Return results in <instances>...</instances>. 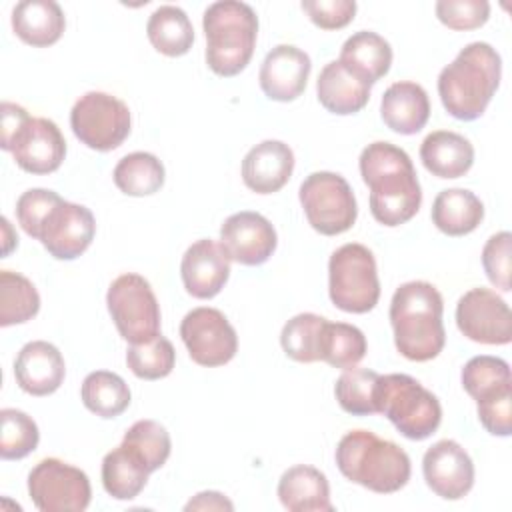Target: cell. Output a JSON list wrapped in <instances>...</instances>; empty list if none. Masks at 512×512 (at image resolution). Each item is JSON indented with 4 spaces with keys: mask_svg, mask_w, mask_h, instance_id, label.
<instances>
[{
    "mask_svg": "<svg viewBox=\"0 0 512 512\" xmlns=\"http://www.w3.org/2000/svg\"><path fill=\"white\" fill-rule=\"evenodd\" d=\"M360 176L370 188V212L376 222L394 228L420 210V182L402 148L382 140L368 144L360 154Z\"/></svg>",
    "mask_w": 512,
    "mask_h": 512,
    "instance_id": "1",
    "label": "cell"
},
{
    "mask_svg": "<svg viewBox=\"0 0 512 512\" xmlns=\"http://www.w3.org/2000/svg\"><path fill=\"white\" fill-rule=\"evenodd\" d=\"M442 312L444 300L434 284L412 280L398 286L390 302L396 350L414 362L436 358L446 342Z\"/></svg>",
    "mask_w": 512,
    "mask_h": 512,
    "instance_id": "2",
    "label": "cell"
},
{
    "mask_svg": "<svg viewBox=\"0 0 512 512\" xmlns=\"http://www.w3.org/2000/svg\"><path fill=\"white\" fill-rule=\"evenodd\" d=\"M500 76V54L488 42L464 46L438 76L442 106L464 122L480 118L500 86Z\"/></svg>",
    "mask_w": 512,
    "mask_h": 512,
    "instance_id": "3",
    "label": "cell"
},
{
    "mask_svg": "<svg viewBox=\"0 0 512 512\" xmlns=\"http://www.w3.org/2000/svg\"><path fill=\"white\" fill-rule=\"evenodd\" d=\"M336 466L344 478L378 494L398 492L410 480L408 454L370 430H352L340 438Z\"/></svg>",
    "mask_w": 512,
    "mask_h": 512,
    "instance_id": "4",
    "label": "cell"
},
{
    "mask_svg": "<svg viewBox=\"0 0 512 512\" xmlns=\"http://www.w3.org/2000/svg\"><path fill=\"white\" fill-rule=\"evenodd\" d=\"M202 28L206 36V64L224 78L240 74L256 46L258 16L238 0L214 2L204 10Z\"/></svg>",
    "mask_w": 512,
    "mask_h": 512,
    "instance_id": "5",
    "label": "cell"
},
{
    "mask_svg": "<svg viewBox=\"0 0 512 512\" xmlns=\"http://www.w3.org/2000/svg\"><path fill=\"white\" fill-rule=\"evenodd\" d=\"M376 410L410 440H426L442 422L438 398L408 374H386L378 378Z\"/></svg>",
    "mask_w": 512,
    "mask_h": 512,
    "instance_id": "6",
    "label": "cell"
},
{
    "mask_svg": "<svg viewBox=\"0 0 512 512\" xmlns=\"http://www.w3.org/2000/svg\"><path fill=\"white\" fill-rule=\"evenodd\" d=\"M328 292L332 304L344 312H370L380 298L374 254L356 242L336 248L328 262Z\"/></svg>",
    "mask_w": 512,
    "mask_h": 512,
    "instance_id": "7",
    "label": "cell"
},
{
    "mask_svg": "<svg viewBox=\"0 0 512 512\" xmlns=\"http://www.w3.org/2000/svg\"><path fill=\"white\" fill-rule=\"evenodd\" d=\"M298 196L308 224L324 236L342 234L356 222L354 192L336 172H312L300 184Z\"/></svg>",
    "mask_w": 512,
    "mask_h": 512,
    "instance_id": "8",
    "label": "cell"
},
{
    "mask_svg": "<svg viewBox=\"0 0 512 512\" xmlns=\"http://www.w3.org/2000/svg\"><path fill=\"white\" fill-rule=\"evenodd\" d=\"M106 304L126 342L140 344L160 334V306L144 276L134 272L118 276L106 292Z\"/></svg>",
    "mask_w": 512,
    "mask_h": 512,
    "instance_id": "9",
    "label": "cell"
},
{
    "mask_svg": "<svg viewBox=\"0 0 512 512\" xmlns=\"http://www.w3.org/2000/svg\"><path fill=\"white\" fill-rule=\"evenodd\" d=\"M128 106L106 92H86L70 112L74 136L88 148L108 152L118 148L130 134Z\"/></svg>",
    "mask_w": 512,
    "mask_h": 512,
    "instance_id": "10",
    "label": "cell"
},
{
    "mask_svg": "<svg viewBox=\"0 0 512 512\" xmlns=\"http://www.w3.org/2000/svg\"><path fill=\"white\" fill-rule=\"evenodd\" d=\"M28 494L42 512H82L90 504L92 488L80 468L44 458L28 474Z\"/></svg>",
    "mask_w": 512,
    "mask_h": 512,
    "instance_id": "11",
    "label": "cell"
},
{
    "mask_svg": "<svg viewBox=\"0 0 512 512\" xmlns=\"http://www.w3.org/2000/svg\"><path fill=\"white\" fill-rule=\"evenodd\" d=\"M180 338L190 358L206 368L228 364L238 350V336L228 318L208 306L194 308L182 318Z\"/></svg>",
    "mask_w": 512,
    "mask_h": 512,
    "instance_id": "12",
    "label": "cell"
},
{
    "mask_svg": "<svg viewBox=\"0 0 512 512\" xmlns=\"http://www.w3.org/2000/svg\"><path fill=\"white\" fill-rule=\"evenodd\" d=\"M458 330L472 342L502 346L512 340V312L490 288H472L456 304Z\"/></svg>",
    "mask_w": 512,
    "mask_h": 512,
    "instance_id": "13",
    "label": "cell"
},
{
    "mask_svg": "<svg viewBox=\"0 0 512 512\" xmlns=\"http://www.w3.org/2000/svg\"><path fill=\"white\" fill-rule=\"evenodd\" d=\"M96 234L94 214L68 200H60L42 220L36 240L56 260H74L86 252Z\"/></svg>",
    "mask_w": 512,
    "mask_h": 512,
    "instance_id": "14",
    "label": "cell"
},
{
    "mask_svg": "<svg viewBox=\"0 0 512 512\" xmlns=\"http://www.w3.org/2000/svg\"><path fill=\"white\" fill-rule=\"evenodd\" d=\"M428 488L444 500H460L474 486V462L456 440H438L422 458Z\"/></svg>",
    "mask_w": 512,
    "mask_h": 512,
    "instance_id": "15",
    "label": "cell"
},
{
    "mask_svg": "<svg viewBox=\"0 0 512 512\" xmlns=\"http://www.w3.org/2000/svg\"><path fill=\"white\" fill-rule=\"evenodd\" d=\"M220 244L228 258L242 266H260L276 250L278 238L272 222L258 212H236L220 226Z\"/></svg>",
    "mask_w": 512,
    "mask_h": 512,
    "instance_id": "16",
    "label": "cell"
},
{
    "mask_svg": "<svg viewBox=\"0 0 512 512\" xmlns=\"http://www.w3.org/2000/svg\"><path fill=\"white\" fill-rule=\"evenodd\" d=\"M8 152L24 172L50 174L66 156V140L52 120L30 116L12 138Z\"/></svg>",
    "mask_w": 512,
    "mask_h": 512,
    "instance_id": "17",
    "label": "cell"
},
{
    "mask_svg": "<svg viewBox=\"0 0 512 512\" xmlns=\"http://www.w3.org/2000/svg\"><path fill=\"white\" fill-rule=\"evenodd\" d=\"M230 258L222 244L202 238L196 240L182 256L180 276L186 292L194 298H214L230 276Z\"/></svg>",
    "mask_w": 512,
    "mask_h": 512,
    "instance_id": "18",
    "label": "cell"
},
{
    "mask_svg": "<svg viewBox=\"0 0 512 512\" xmlns=\"http://www.w3.org/2000/svg\"><path fill=\"white\" fill-rule=\"evenodd\" d=\"M310 70L312 62L304 50L292 44H278L260 66V88L270 100L292 102L304 92Z\"/></svg>",
    "mask_w": 512,
    "mask_h": 512,
    "instance_id": "19",
    "label": "cell"
},
{
    "mask_svg": "<svg viewBox=\"0 0 512 512\" xmlns=\"http://www.w3.org/2000/svg\"><path fill=\"white\" fill-rule=\"evenodd\" d=\"M66 376V364L60 350L46 340L24 344L14 360V378L30 396L54 394Z\"/></svg>",
    "mask_w": 512,
    "mask_h": 512,
    "instance_id": "20",
    "label": "cell"
},
{
    "mask_svg": "<svg viewBox=\"0 0 512 512\" xmlns=\"http://www.w3.org/2000/svg\"><path fill=\"white\" fill-rule=\"evenodd\" d=\"M294 170V152L280 140H264L242 160V180L256 194H272L286 186Z\"/></svg>",
    "mask_w": 512,
    "mask_h": 512,
    "instance_id": "21",
    "label": "cell"
},
{
    "mask_svg": "<svg viewBox=\"0 0 512 512\" xmlns=\"http://www.w3.org/2000/svg\"><path fill=\"white\" fill-rule=\"evenodd\" d=\"M384 124L396 134H416L430 118V100L426 90L416 82H394L386 88L380 102Z\"/></svg>",
    "mask_w": 512,
    "mask_h": 512,
    "instance_id": "22",
    "label": "cell"
},
{
    "mask_svg": "<svg viewBox=\"0 0 512 512\" xmlns=\"http://www.w3.org/2000/svg\"><path fill=\"white\" fill-rule=\"evenodd\" d=\"M320 104L338 116L360 112L370 100V84L350 72L340 60L328 62L316 82Z\"/></svg>",
    "mask_w": 512,
    "mask_h": 512,
    "instance_id": "23",
    "label": "cell"
},
{
    "mask_svg": "<svg viewBox=\"0 0 512 512\" xmlns=\"http://www.w3.org/2000/svg\"><path fill=\"white\" fill-rule=\"evenodd\" d=\"M278 498L290 512H332L326 476L308 464L288 468L278 480Z\"/></svg>",
    "mask_w": 512,
    "mask_h": 512,
    "instance_id": "24",
    "label": "cell"
},
{
    "mask_svg": "<svg viewBox=\"0 0 512 512\" xmlns=\"http://www.w3.org/2000/svg\"><path fill=\"white\" fill-rule=\"evenodd\" d=\"M64 28V12L54 0H22L12 10V30L30 46L46 48L56 44Z\"/></svg>",
    "mask_w": 512,
    "mask_h": 512,
    "instance_id": "25",
    "label": "cell"
},
{
    "mask_svg": "<svg viewBox=\"0 0 512 512\" xmlns=\"http://www.w3.org/2000/svg\"><path fill=\"white\" fill-rule=\"evenodd\" d=\"M420 160L438 178H460L474 164V148L458 132L436 130L422 140Z\"/></svg>",
    "mask_w": 512,
    "mask_h": 512,
    "instance_id": "26",
    "label": "cell"
},
{
    "mask_svg": "<svg viewBox=\"0 0 512 512\" xmlns=\"http://www.w3.org/2000/svg\"><path fill=\"white\" fill-rule=\"evenodd\" d=\"M340 62L372 86L388 74L392 64V48L380 34L360 30L342 44Z\"/></svg>",
    "mask_w": 512,
    "mask_h": 512,
    "instance_id": "27",
    "label": "cell"
},
{
    "mask_svg": "<svg viewBox=\"0 0 512 512\" xmlns=\"http://www.w3.org/2000/svg\"><path fill=\"white\" fill-rule=\"evenodd\" d=\"M484 218V204L466 188L442 190L432 204L434 226L448 236L474 232Z\"/></svg>",
    "mask_w": 512,
    "mask_h": 512,
    "instance_id": "28",
    "label": "cell"
},
{
    "mask_svg": "<svg viewBox=\"0 0 512 512\" xmlns=\"http://www.w3.org/2000/svg\"><path fill=\"white\" fill-rule=\"evenodd\" d=\"M462 386L476 406L512 396V374L506 360L496 356H474L462 368Z\"/></svg>",
    "mask_w": 512,
    "mask_h": 512,
    "instance_id": "29",
    "label": "cell"
},
{
    "mask_svg": "<svg viewBox=\"0 0 512 512\" xmlns=\"http://www.w3.org/2000/svg\"><path fill=\"white\" fill-rule=\"evenodd\" d=\"M148 476L146 464L126 444L116 446L102 460V486L116 500L136 498L144 490Z\"/></svg>",
    "mask_w": 512,
    "mask_h": 512,
    "instance_id": "30",
    "label": "cell"
},
{
    "mask_svg": "<svg viewBox=\"0 0 512 512\" xmlns=\"http://www.w3.org/2000/svg\"><path fill=\"white\" fill-rule=\"evenodd\" d=\"M150 44L164 56H184L194 44V28L186 12L178 6L156 8L146 24Z\"/></svg>",
    "mask_w": 512,
    "mask_h": 512,
    "instance_id": "31",
    "label": "cell"
},
{
    "mask_svg": "<svg viewBox=\"0 0 512 512\" xmlns=\"http://www.w3.org/2000/svg\"><path fill=\"white\" fill-rule=\"evenodd\" d=\"M84 406L100 418H116L130 406V388L122 376L96 370L90 372L80 388Z\"/></svg>",
    "mask_w": 512,
    "mask_h": 512,
    "instance_id": "32",
    "label": "cell"
},
{
    "mask_svg": "<svg viewBox=\"0 0 512 512\" xmlns=\"http://www.w3.org/2000/svg\"><path fill=\"white\" fill-rule=\"evenodd\" d=\"M114 184L126 196H150L164 184V164L150 152H132L120 158L112 172Z\"/></svg>",
    "mask_w": 512,
    "mask_h": 512,
    "instance_id": "33",
    "label": "cell"
},
{
    "mask_svg": "<svg viewBox=\"0 0 512 512\" xmlns=\"http://www.w3.org/2000/svg\"><path fill=\"white\" fill-rule=\"evenodd\" d=\"M366 356V336L346 322H324L320 334V360L332 368H352Z\"/></svg>",
    "mask_w": 512,
    "mask_h": 512,
    "instance_id": "34",
    "label": "cell"
},
{
    "mask_svg": "<svg viewBox=\"0 0 512 512\" xmlns=\"http://www.w3.org/2000/svg\"><path fill=\"white\" fill-rule=\"evenodd\" d=\"M40 310V296L34 284L12 270L0 272V326L24 324Z\"/></svg>",
    "mask_w": 512,
    "mask_h": 512,
    "instance_id": "35",
    "label": "cell"
},
{
    "mask_svg": "<svg viewBox=\"0 0 512 512\" xmlns=\"http://www.w3.org/2000/svg\"><path fill=\"white\" fill-rule=\"evenodd\" d=\"M380 374L368 368H346L336 380L334 394L340 408L352 416L378 414L376 386Z\"/></svg>",
    "mask_w": 512,
    "mask_h": 512,
    "instance_id": "36",
    "label": "cell"
},
{
    "mask_svg": "<svg viewBox=\"0 0 512 512\" xmlns=\"http://www.w3.org/2000/svg\"><path fill=\"white\" fill-rule=\"evenodd\" d=\"M326 318L312 314V312H302L290 318L280 334V344L282 350L286 352L288 358L296 362H318L320 360V334Z\"/></svg>",
    "mask_w": 512,
    "mask_h": 512,
    "instance_id": "37",
    "label": "cell"
},
{
    "mask_svg": "<svg viewBox=\"0 0 512 512\" xmlns=\"http://www.w3.org/2000/svg\"><path fill=\"white\" fill-rule=\"evenodd\" d=\"M122 444L132 448L138 458L146 464L148 472L162 468L170 456L172 442L168 430L156 420H138L134 422L122 438Z\"/></svg>",
    "mask_w": 512,
    "mask_h": 512,
    "instance_id": "38",
    "label": "cell"
},
{
    "mask_svg": "<svg viewBox=\"0 0 512 512\" xmlns=\"http://www.w3.org/2000/svg\"><path fill=\"white\" fill-rule=\"evenodd\" d=\"M176 362V350L162 334L152 340L130 344L126 352V364L134 376L142 380H160L168 376Z\"/></svg>",
    "mask_w": 512,
    "mask_h": 512,
    "instance_id": "39",
    "label": "cell"
},
{
    "mask_svg": "<svg viewBox=\"0 0 512 512\" xmlns=\"http://www.w3.org/2000/svg\"><path fill=\"white\" fill-rule=\"evenodd\" d=\"M0 456L4 460H20L36 450L40 432L36 422L22 410H0Z\"/></svg>",
    "mask_w": 512,
    "mask_h": 512,
    "instance_id": "40",
    "label": "cell"
},
{
    "mask_svg": "<svg viewBox=\"0 0 512 512\" xmlns=\"http://www.w3.org/2000/svg\"><path fill=\"white\" fill-rule=\"evenodd\" d=\"M438 20L450 30H476L490 18L486 0H440L434 6Z\"/></svg>",
    "mask_w": 512,
    "mask_h": 512,
    "instance_id": "41",
    "label": "cell"
},
{
    "mask_svg": "<svg viewBox=\"0 0 512 512\" xmlns=\"http://www.w3.org/2000/svg\"><path fill=\"white\" fill-rule=\"evenodd\" d=\"M510 232L492 234L484 248H482V266L488 280L500 288L502 292H510V274H512V260H510Z\"/></svg>",
    "mask_w": 512,
    "mask_h": 512,
    "instance_id": "42",
    "label": "cell"
},
{
    "mask_svg": "<svg viewBox=\"0 0 512 512\" xmlns=\"http://www.w3.org/2000/svg\"><path fill=\"white\" fill-rule=\"evenodd\" d=\"M60 200H62V196L56 194L54 190H46V188L26 190L16 202V218H18V224L22 226V230L28 236L36 238L42 220Z\"/></svg>",
    "mask_w": 512,
    "mask_h": 512,
    "instance_id": "43",
    "label": "cell"
},
{
    "mask_svg": "<svg viewBox=\"0 0 512 512\" xmlns=\"http://www.w3.org/2000/svg\"><path fill=\"white\" fill-rule=\"evenodd\" d=\"M302 10L322 30H340L354 20V0H302Z\"/></svg>",
    "mask_w": 512,
    "mask_h": 512,
    "instance_id": "44",
    "label": "cell"
},
{
    "mask_svg": "<svg viewBox=\"0 0 512 512\" xmlns=\"http://www.w3.org/2000/svg\"><path fill=\"white\" fill-rule=\"evenodd\" d=\"M0 114H2V122H0V132H2V136H0V146H2V150L8 152L12 138H14L16 132L24 126V122L30 118V114H28L20 104H14V102H2Z\"/></svg>",
    "mask_w": 512,
    "mask_h": 512,
    "instance_id": "45",
    "label": "cell"
},
{
    "mask_svg": "<svg viewBox=\"0 0 512 512\" xmlns=\"http://www.w3.org/2000/svg\"><path fill=\"white\" fill-rule=\"evenodd\" d=\"M184 510L186 512H190V510H234V504L224 494L206 490V492H198L192 500H188Z\"/></svg>",
    "mask_w": 512,
    "mask_h": 512,
    "instance_id": "46",
    "label": "cell"
},
{
    "mask_svg": "<svg viewBox=\"0 0 512 512\" xmlns=\"http://www.w3.org/2000/svg\"><path fill=\"white\" fill-rule=\"evenodd\" d=\"M2 226H4V234H6V240H4V256L10 252V248L14 246V244H18V238H10V222H8V218H2Z\"/></svg>",
    "mask_w": 512,
    "mask_h": 512,
    "instance_id": "47",
    "label": "cell"
}]
</instances>
